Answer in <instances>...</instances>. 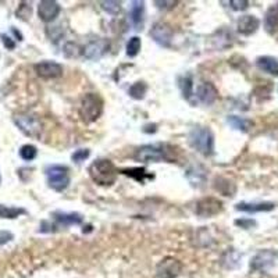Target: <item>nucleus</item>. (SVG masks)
<instances>
[{"label":"nucleus","mask_w":278,"mask_h":278,"mask_svg":"<svg viewBox=\"0 0 278 278\" xmlns=\"http://www.w3.org/2000/svg\"><path fill=\"white\" fill-rule=\"evenodd\" d=\"M229 5H231V7H233L234 10L241 11V10H245L249 3H248V2H245V0H231V2H229Z\"/></svg>","instance_id":"31"},{"label":"nucleus","mask_w":278,"mask_h":278,"mask_svg":"<svg viewBox=\"0 0 278 278\" xmlns=\"http://www.w3.org/2000/svg\"><path fill=\"white\" fill-rule=\"evenodd\" d=\"M274 260H275V255L272 253L271 250H261L252 259L250 267H252V270L266 271L268 268H271Z\"/></svg>","instance_id":"12"},{"label":"nucleus","mask_w":278,"mask_h":278,"mask_svg":"<svg viewBox=\"0 0 278 278\" xmlns=\"http://www.w3.org/2000/svg\"><path fill=\"white\" fill-rule=\"evenodd\" d=\"M129 17H131V21H132L133 27L136 28V29H141V28L144 27V21H145L144 2H132V3H131Z\"/></svg>","instance_id":"18"},{"label":"nucleus","mask_w":278,"mask_h":278,"mask_svg":"<svg viewBox=\"0 0 278 278\" xmlns=\"http://www.w3.org/2000/svg\"><path fill=\"white\" fill-rule=\"evenodd\" d=\"M207 171L202 166H191L187 171V178L194 187H202L206 182Z\"/></svg>","instance_id":"19"},{"label":"nucleus","mask_w":278,"mask_h":278,"mask_svg":"<svg viewBox=\"0 0 278 278\" xmlns=\"http://www.w3.org/2000/svg\"><path fill=\"white\" fill-rule=\"evenodd\" d=\"M181 86H182L183 98L189 99V96L192 95V79L189 77H185L183 78V82L181 83Z\"/></svg>","instance_id":"30"},{"label":"nucleus","mask_w":278,"mask_h":278,"mask_svg":"<svg viewBox=\"0 0 278 278\" xmlns=\"http://www.w3.org/2000/svg\"><path fill=\"white\" fill-rule=\"evenodd\" d=\"M2 40H3V43L7 49H14L16 48V43L11 40V38H9L7 35H2Z\"/></svg>","instance_id":"34"},{"label":"nucleus","mask_w":278,"mask_h":278,"mask_svg":"<svg viewBox=\"0 0 278 278\" xmlns=\"http://www.w3.org/2000/svg\"><path fill=\"white\" fill-rule=\"evenodd\" d=\"M235 224L242 228H250L252 225H256V222L253 220H237Z\"/></svg>","instance_id":"33"},{"label":"nucleus","mask_w":278,"mask_h":278,"mask_svg":"<svg viewBox=\"0 0 278 278\" xmlns=\"http://www.w3.org/2000/svg\"><path fill=\"white\" fill-rule=\"evenodd\" d=\"M257 67L271 75H278V59L271 56H261L256 61Z\"/></svg>","instance_id":"21"},{"label":"nucleus","mask_w":278,"mask_h":278,"mask_svg":"<svg viewBox=\"0 0 278 278\" xmlns=\"http://www.w3.org/2000/svg\"><path fill=\"white\" fill-rule=\"evenodd\" d=\"M14 122L22 132L31 138H39L42 133V124L38 117L33 114H18L14 117Z\"/></svg>","instance_id":"6"},{"label":"nucleus","mask_w":278,"mask_h":278,"mask_svg":"<svg viewBox=\"0 0 278 278\" xmlns=\"http://www.w3.org/2000/svg\"><path fill=\"white\" fill-rule=\"evenodd\" d=\"M260 25V21L256 18L255 16H242L238 20L237 28H238V32L245 36H249L252 33H255L257 31V28Z\"/></svg>","instance_id":"14"},{"label":"nucleus","mask_w":278,"mask_h":278,"mask_svg":"<svg viewBox=\"0 0 278 278\" xmlns=\"http://www.w3.org/2000/svg\"><path fill=\"white\" fill-rule=\"evenodd\" d=\"M167 145H145L136 152V160L144 163H160V161H171L170 150Z\"/></svg>","instance_id":"3"},{"label":"nucleus","mask_w":278,"mask_h":278,"mask_svg":"<svg viewBox=\"0 0 278 278\" xmlns=\"http://www.w3.org/2000/svg\"><path fill=\"white\" fill-rule=\"evenodd\" d=\"M222 203L216 198H203L196 203V214L202 218L217 216L218 213H221Z\"/></svg>","instance_id":"7"},{"label":"nucleus","mask_w":278,"mask_h":278,"mask_svg":"<svg viewBox=\"0 0 278 278\" xmlns=\"http://www.w3.org/2000/svg\"><path fill=\"white\" fill-rule=\"evenodd\" d=\"M89 175L94 179V182L102 187H109L116 182L117 170L114 164L110 160L106 159H99L94 161L89 167Z\"/></svg>","instance_id":"1"},{"label":"nucleus","mask_w":278,"mask_h":278,"mask_svg":"<svg viewBox=\"0 0 278 278\" xmlns=\"http://www.w3.org/2000/svg\"><path fill=\"white\" fill-rule=\"evenodd\" d=\"M89 155H90L89 149H78L74 152V155H72V160L75 161L77 164H79V163H82V161L86 160V159L89 157Z\"/></svg>","instance_id":"29"},{"label":"nucleus","mask_w":278,"mask_h":278,"mask_svg":"<svg viewBox=\"0 0 278 278\" xmlns=\"http://www.w3.org/2000/svg\"><path fill=\"white\" fill-rule=\"evenodd\" d=\"M264 28L268 33H275L278 31V5L271 6L264 16Z\"/></svg>","instance_id":"20"},{"label":"nucleus","mask_w":278,"mask_h":278,"mask_svg":"<svg viewBox=\"0 0 278 278\" xmlns=\"http://www.w3.org/2000/svg\"><path fill=\"white\" fill-rule=\"evenodd\" d=\"M102 9L107 11L111 16H116L121 10V3L120 2H103L102 3Z\"/></svg>","instance_id":"28"},{"label":"nucleus","mask_w":278,"mask_h":278,"mask_svg":"<svg viewBox=\"0 0 278 278\" xmlns=\"http://www.w3.org/2000/svg\"><path fill=\"white\" fill-rule=\"evenodd\" d=\"M228 124L231 125L235 129L238 131H242V132H248L249 128L252 127V121L246 120V118H242V117L238 116H229L228 117Z\"/></svg>","instance_id":"23"},{"label":"nucleus","mask_w":278,"mask_h":278,"mask_svg":"<svg viewBox=\"0 0 278 278\" xmlns=\"http://www.w3.org/2000/svg\"><path fill=\"white\" fill-rule=\"evenodd\" d=\"M36 155H38V150L33 145H24L20 149V156H21L22 160L31 161L36 157Z\"/></svg>","instance_id":"27"},{"label":"nucleus","mask_w":278,"mask_h":278,"mask_svg":"<svg viewBox=\"0 0 278 278\" xmlns=\"http://www.w3.org/2000/svg\"><path fill=\"white\" fill-rule=\"evenodd\" d=\"M221 261L225 268H237L241 261V255L235 249H229L224 253Z\"/></svg>","instance_id":"22"},{"label":"nucleus","mask_w":278,"mask_h":278,"mask_svg":"<svg viewBox=\"0 0 278 278\" xmlns=\"http://www.w3.org/2000/svg\"><path fill=\"white\" fill-rule=\"evenodd\" d=\"M13 238H14V235L9 233V231H0V245H5L7 242H10Z\"/></svg>","instance_id":"32"},{"label":"nucleus","mask_w":278,"mask_h":278,"mask_svg":"<svg viewBox=\"0 0 278 278\" xmlns=\"http://www.w3.org/2000/svg\"><path fill=\"white\" fill-rule=\"evenodd\" d=\"M103 111V100L98 94H86L83 96L81 106H79V114L85 122L96 121Z\"/></svg>","instance_id":"4"},{"label":"nucleus","mask_w":278,"mask_h":278,"mask_svg":"<svg viewBox=\"0 0 278 278\" xmlns=\"http://www.w3.org/2000/svg\"><path fill=\"white\" fill-rule=\"evenodd\" d=\"M275 206L271 202H260V203H248L241 202L235 206V209L245 213H260V211H271Z\"/></svg>","instance_id":"17"},{"label":"nucleus","mask_w":278,"mask_h":278,"mask_svg":"<svg viewBox=\"0 0 278 278\" xmlns=\"http://www.w3.org/2000/svg\"><path fill=\"white\" fill-rule=\"evenodd\" d=\"M146 90H148V86H146V83L145 82H135L129 88V90H128V94H129V96L131 98H133V99H144L145 95H146Z\"/></svg>","instance_id":"25"},{"label":"nucleus","mask_w":278,"mask_h":278,"mask_svg":"<svg viewBox=\"0 0 278 278\" xmlns=\"http://www.w3.org/2000/svg\"><path fill=\"white\" fill-rule=\"evenodd\" d=\"M46 177H48V185L53 191L63 192L70 185V170L68 167L53 164L46 168Z\"/></svg>","instance_id":"5"},{"label":"nucleus","mask_w":278,"mask_h":278,"mask_svg":"<svg viewBox=\"0 0 278 278\" xmlns=\"http://www.w3.org/2000/svg\"><path fill=\"white\" fill-rule=\"evenodd\" d=\"M109 48V43L106 42L105 39H96L83 49V55L89 60H98L102 56L105 55L106 50Z\"/></svg>","instance_id":"13"},{"label":"nucleus","mask_w":278,"mask_h":278,"mask_svg":"<svg viewBox=\"0 0 278 278\" xmlns=\"http://www.w3.org/2000/svg\"><path fill=\"white\" fill-rule=\"evenodd\" d=\"M150 36L157 44H160L163 48H168L172 40V29L166 22H156L150 31Z\"/></svg>","instance_id":"8"},{"label":"nucleus","mask_w":278,"mask_h":278,"mask_svg":"<svg viewBox=\"0 0 278 278\" xmlns=\"http://www.w3.org/2000/svg\"><path fill=\"white\" fill-rule=\"evenodd\" d=\"M181 272V263L174 257H167L157 266L159 278H177Z\"/></svg>","instance_id":"10"},{"label":"nucleus","mask_w":278,"mask_h":278,"mask_svg":"<svg viewBox=\"0 0 278 278\" xmlns=\"http://www.w3.org/2000/svg\"><path fill=\"white\" fill-rule=\"evenodd\" d=\"M27 211L21 209V207H9V206L0 205V218H17L21 214H25Z\"/></svg>","instance_id":"24"},{"label":"nucleus","mask_w":278,"mask_h":278,"mask_svg":"<svg viewBox=\"0 0 278 278\" xmlns=\"http://www.w3.org/2000/svg\"><path fill=\"white\" fill-rule=\"evenodd\" d=\"M218 92H217L216 86L210 82H203L199 85L198 88V98L202 103L205 105H213L216 102Z\"/></svg>","instance_id":"15"},{"label":"nucleus","mask_w":278,"mask_h":278,"mask_svg":"<svg viewBox=\"0 0 278 278\" xmlns=\"http://www.w3.org/2000/svg\"><path fill=\"white\" fill-rule=\"evenodd\" d=\"M141 46H142L141 38H139V36H132V38L128 40L127 43V55L129 56V57H135V56L139 53Z\"/></svg>","instance_id":"26"},{"label":"nucleus","mask_w":278,"mask_h":278,"mask_svg":"<svg viewBox=\"0 0 278 278\" xmlns=\"http://www.w3.org/2000/svg\"><path fill=\"white\" fill-rule=\"evenodd\" d=\"M189 145L203 156H211L214 152V135L209 128H194L188 136Z\"/></svg>","instance_id":"2"},{"label":"nucleus","mask_w":278,"mask_h":278,"mask_svg":"<svg viewBox=\"0 0 278 278\" xmlns=\"http://www.w3.org/2000/svg\"><path fill=\"white\" fill-rule=\"evenodd\" d=\"M61 7L57 2L52 0H43L38 6V16L44 22H52L60 14Z\"/></svg>","instance_id":"11"},{"label":"nucleus","mask_w":278,"mask_h":278,"mask_svg":"<svg viewBox=\"0 0 278 278\" xmlns=\"http://www.w3.org/2000/svg\"><path fill=\"white\" fill-rule=\"evenodd\" d=\"M35 71L40 78L55 79V78H59L63 74V66L56 63V61H40L38 64H35Z\"/></svg>","instance_id":"9"},{"label":"nucleus","mask_w":278,"mask_h":278,"mask_svg":"<svg viewBox=\"0 0 278 278\" xmlns=\"http://www.w3.org/2000/svg\"><path fill=\"white\" fill-rule=\"evenodd\" d=\"M55 220L60 225L68 227V225H79L82 224L83 217L79 213H66V211H55L53 213Z\"/></svg>","instance_id":"16"}]
</instances>
